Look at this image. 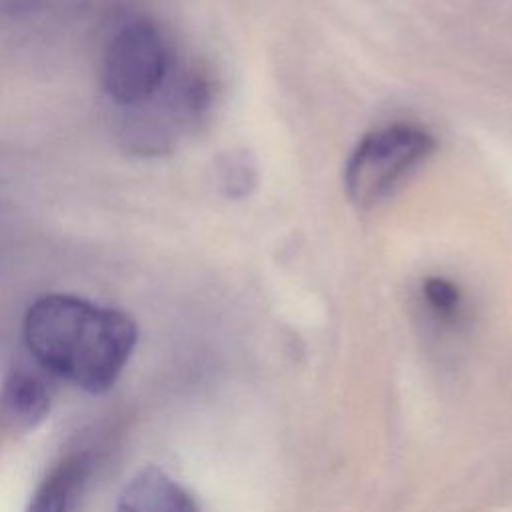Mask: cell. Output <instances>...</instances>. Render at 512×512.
Returning <instances> with one entry per match:
<instances>
[{
	"label": "cell",
	"instance_id": "obj_5",
	"mask_svg": "<svg viewBox=\"0 0 512 512\" xmlns=\"http://www.w3.org/2000/svg\"><path fill=\"white\" fill-rule=\"evenodd\" d=\"M92 460L86 452H74L56 462L30 496L26 512H70L76 504Z\"/></svg>",
	"mask_w": 512,
	"mask_h": 512
},
{
	"label": "cell",
	"instance_id": "obj_6",
	"mask_svg": "<svg viewBox=\"0 0 512 512\" xmlns=\"http://www.w3.org/2000/svg\"><path fill=\"white\" fill-rule=\"evenodd\" d=\"M4 414L18 426H36L50 410V394L46 384L32 372L16 368L4 380L0 392Z\"/></svg>",
	"mask_w": 512,
	"mask_h": 512
},
{
	"label": "cell",
	"instance_id": "obj_7",
	"mask_svg": "<svg viewBox=\"0 0 512 512\" xmlns=\"http://www.w3.org/2000/svg\"><path fill=\"white\" fill-rule=\"evenodd\" d=\"M422 294L428 308L442 320H454L462 306L460 288L440 276H430L422 282Z\"/></svg>",
	"mask_w": 512,
	"mask_h": 512
},
{
	"label": "cell",
	"instance_id": "obj_4",
	"mask_svg": "<svg viewBox=\"0 0 512 512\" xmlns=\"http://www.w3.org/2000/svg\"><path fill=\"white\" fill-rule=\"evenodd\" d=\"M116 512H200L192 494L156 466L142 468L122 488Z\"/></svg>",
	"mask_w": 512,
	"mask_h": 512
},
{
	"label": "cell",
	"instance_id": "obj_1",
	"mask_svg": "<svg viewBox=\"0 0 512 512\" xmlns=\"http://www.w3.org/2000/svg\"><path fill=\"white\" fill-rule=\"evenodd\" d=\"M22 330L26 348L44 370L90 394L114 386L138 340L128 314L72 294L34 300Z\"/></svg>",
	"mask_w": 512,
	"mask_h": 512
},
{
	"label": "cell",
	"instance_id": "obj_3",
	"mask_svg": "<svg viewBox=\"0 0 512 512\" xmlns=\"http://www.w3.org/2000/svg\"><path fill=\"white\" fill-rule=\"evenodd\" d=\"M434 148V136L412 124L372 130L356 144L344 166V188L350 202L358 208L382 202Z\"/></svg>",
	"mask_w": 512,
	"mask_h": 512
},
{
	"label": "cell",
	"instance_id": "obj_2",
	"mask_svg": "<svg viewBox=\"0 0 512 512\" xmlns=\"http://www.w3.org/2000/svg\"><path fill=\"white\" fill-rule=\"evenodd\" d=\"M178 72L164 32L146 18L122 24L102 54L100 80L106 96L122 110L150 102Z\"/></svg>",
	"mask_w": 512,
	"mask_h": 512
}]
</instances>
